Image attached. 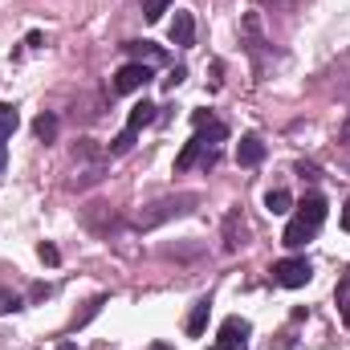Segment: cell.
I'll return each mask as SVG.
<instances>
[{"label": "cell", "instance_id": "obj_25", "mask_svg": "<svg viewBox=\"0 0 350 350\" xmlns=\"http://www.w3.org/2000/svg\"><path fill=\"white\" fill-rule=\"evenodd\" d=\"M49 293H53L49 285H33V301H41V297H49Z\"/></svg>", "mask_w": 350, "mask_h": 350}, {"label": "cell", "instance_id": "obj_20", "mask_svg": "<svg viewBox=\"0 0 350 350\" xmlns=\"http://www.w3.org/2000/svg\"><path fill=\"white\" fill-rule=\"evenodd\" d=\"M102 306H106V297H102V293H98L94 301H86V310H82V314L74 318V330H78V326H86V322L94 318V314H98V310H102Z\"/></svg>", "mask_w": 350, "mask_h": 350}, {"label": "cell", "instance_id": "obj_14", "mask_svg": "<svg viewBox=\"0 0 350 350\" xmlns=\"http://www.w3.org/2000/svg\"><path fill=\"white\" fill-rule=\"evenodd\" d=\"M208 314H212V301H208V297L191 306V314H187V334H191V338H200V334H204V326H208Z\"/></svg>", "mask_w": 350, "mask_h": 350}, {"label": "cell", "instance_id": "obj_17", "mask_svg": "<svg viewBox=\"0 0 350 350\" xmlns=\"http://www.w3.org/2000/svg\"><path fill=\"white\" fill-rule=\"evenodd\" d=\"M135 139H139V131H131V126H126L122 135H114V139H110V147H106V155H110V159H114V155H126V151L135 147Z\"/></svg>", "mask_w": 350, "mask_h": 350}, {"label": "cell", "instance_id": "obj_5", "mask_svg": "<svg viewBox=\"0 0 350 350\" xmlns=\"http://www.w3.org/2000/svg\"><path fill=\"white\" fill-rule=\"evenodd\" d=\"M249 334H253V326H249L245 318H224L220 338H216V350H249Z\"/></svg>", "mask_w": 350, "mask_h": 350}, {"label": "cell", "instance_id": "obj_2", "mask_svg": "<svg viewBox=\"0 0 350 350\" xmlns=\"http://www.w3.org/2000/svg\"><path fill=\"white\" fill-rule=\"evenodd\" d=\"M196 208H200V191H175V196H159V200H151L147 208H139L135 228H139V232H151V228H159V224H167V220H179V216L196 212Z\"/></svg>", "mask_w": 350, "mask_h": 350}, {"label": "cell", "instance_id": "obj_7", "mask_svg": "<svg viewBox=\"0 0 350 350\" xmlns=\"http://www.w3.org/2000/svg\"><path fill=\"white\" fill-rule=\"evenodd\" d=\"M82 220H86L90 232H98V237H110V228H114V212L106 204H90L86 212H82Z\"/></svg>", "mask_w": 350, "mask_h": 350}, {"label": "cell", "instance_id": "obj_8", "mask_svg": "<svg viewBox=\"0 0 350 350\" xmlns=\"http://www.w3.org/2000/svg\"><path fill=\"white\" fill-rule=\"evenodd\" d=\"M241 245H245V220H241V208H232V212L224 216V249L237 253Z\"/></svg>", "mask_w": 350, "mask_h": 350}, {"label": "cell", "instance_id": "obj_21", "mask_svg": "<svg viewBox=\"0 0 350 350\" xmlns=\"http://www.w3.org/2000/svg\"><path fill=\"white\" fill-rule=\"evenodd\" d=\"M74 155H78V159H86V163H98V159H102V151L94 147V139H82V143L74 147Z\"/></svg>", "mask_w": 350, "mask_h": 350}, {"label": "cell", "instance_id": "obj_6", "mask_svg": "<svg viewBox=\"0 0 350 350\" xmlns=\"http://www.w3.org/2000/svg\"><path fill=\"white\" fill-rule=\"evenodd\" d=\"M241 33H245L249 53L257 57V70H261V57H265V49H269V41H265V33H261V16H257V12H249V16L241 21Z\"/></svg>", "mask_w": 350, "mask_h": 350}, {"label": "cell", "instance_id": "obj_24", "mask_svg": "<svg viewBox=\"0 0 350 350\" xmlns=\"http://www.w3.org/2000/svg\"><path fill=\"white\" fill-rule=\"evenodd\" d=\"M183 78H187V74H183V70H175L172 78H163V86H167V90H175L179 82H183Z\"/></svg>", "mask_w": 350, "mask_h": 350}, {"label": "cell", "instance_id": "obj_27", "mask_svg": "<svg viewBox=\"0 0 350 350\" xmlns=\"http://www.w3.org/2000/svg\"><path fill=\"white\" fill-rule=\"evenodd\" d=\"M342 318H347V326H350V301H347V310H342Z\"/></svg>", "mask_w": 350, "mask_h": 350}, {"label": "cell", "instance_id": "obj_10", "mask_svg": "<svg viewBox=\"0 0 350 350\" xmlns=\"http://www.w3.org/2000/svg\"><path fill=\"white\" fill-rule=\"evenodd\" d=\"M126 53H131V62H143V66H163L167 57H163V49H155L151 41H131V45H122Z\"/></svg>", "mask_w": 350, "mask_h": 350}, {"label": "cell", "instance_id": "obj_19", "mask_svg": "<svg viewBox=\"0 0 350 350\" xmlns=\"http://www.w3.org/2000/svg\"><path fill=\"white\" fill-rule=\"evenodd\" d=\"M172 4H175V0H143V16H147V21L155 25V21H159V16H163V12H167Z\"/></svg>", "mask_w": 350, "mask_h": 350}, {"label": "cell", "instance_id": "obj_11", "mask_svg": "<svg viewBox=\"0 0 350 350\" xmlns=\"http://www.w3.org/2000/svg\"><path fill=\"white\" fill-rule=\"evenodd\" d=\"M155 118H159V106L143 98V102H135V106H131V114H126V126H131V131H143V126H151Z\"/></svg>", "mask_w": 350, "mask_h": 350}, {"label": "cell", "instance_id": "obj_16", "mask_svg": "<svg viewBox=\"0 0 350 350\" xmlns=\"http://www.w3.org/2000/svg\"><path fill=\"white\" fill-rule=\"evenodd\" d=\"M33 135H37L41 143H53V139H57V114H37Z\"/></svg>", "mask_w": 350, "mask_h": 350}, {"label": "cell", "instance_id": "obj_18", "mask_svg": "<svg viewBox=\"0 0 350 350\" xmlns=\"http://www.w3.org/2000/svg\"><path fill=\"white\" fill-rule=\"evenodd\" d=\"M21 126V114H16V106H8V102H0V139H12V131Z\"/></svg>", "mask_w": 350, "mask_h": 350}, {"label": "cell", "instance_id": "obj_15", "mask_svg": "<svg viewBox=\"0 0 350 350\" xmlns=\"http://www.w3.org/2000/svg\"><path fill=\"white\" fill-rule=\"evenodd\" d=\"M265 208H269V212H273V216H285V212H289V208H293V196H289V191H285V187H273V191H269V196H265Z\"/></svg>", "mask_w": 350, "mask_h": 350}, {"label": "cell", "instance_id": "obj_1", "mask_svg": "<svg viewBox=\"0 0 350 350\" xmlns=\"http://www.w3.org/2000/svg\"><path fill=\"white\" fill-rule=\"evenodd\" d=\"M322 220H326V200H322V196H306V200L297 204L293 220L285 224V232H281V245H285V249H306V245L318 237Z\"/></svg>", "mask_w": 350, "mask_h": 350}, {"label": "cell", "instance_id": "obj_26", "mask_svg": "<svg viewBox=\"0 0 350 350\" xmlns=\"http://www.w3.org/2000/svg\"><path fill=\"white\" fill-rule=\"evenodd\" d=\"M342 228H347V232H350V204H347V208H342Z\"/></svg>", "mask_w": 350, "mask_h": 350}, {"label": "cell", "instance_id": "obj_13", "mask_svg": "<svg viewBox=\"0 0 350 350\" xmlns=\"http://www.w3.org/2000/svg\"><path fill=\"white\" fill-rule=\"evenodd\" d=\"M204 151H208V147H204V143H200V139L191 135V139L183 143V151L175 155V172H187V167H191L196 159H204Z\"/></svg>", "mask_w": 350, "mask_h": 350}, {"label": "cell", "instance_id": "obj_3", "mask_svg": "<svg viewBox=\"0 0 350 350\" xmlns=\"http://www.w3.org/2000/svg\"><path fill=\"white\" fill-rule=\"evenodd\" d=\"M310 277H314V265L306 257H285L273 265V281L281 289H301V285H310Z\"/></svg>", "mask_w": 350, "mask_h": 350}, {"label": "cell", "instance_id": "obj_23", "mask_svg": "<svg viewBox=\"0 0 350 350\" xmlns=\"http://www.w3.org/2000/svg\"><path fill=\"white\" fill-rule=\"evenodd\" d=\"M37 257H41L45 265H62V253H57V245H49V241H41V245H37Z\"/></svg>", "mask_w": 350, "mask_h": 350}, {"label": "cell", "instance_id": "obj_9", "mask_svg": "<svg viewBox=\"0 0 350 350\" xmlns=\"http://www.w3.org/2000/svg\"><path fill=\"white\" fill-rule=\"evenodd\" d=\"M261 159H265V143L257 135H245L241 147H237V163H241V167H257Z\"/></svg>", "mask_w": 350, "mask_h": 350}, {"label": "cell", "instance_id": "obj_22", "mask_svg": "<svg viewBox=\"0 0 350 350\" xmlns=\"http://www.w3.org/2000/svg\"><path fill=\"white\" fill-rule=\"evenodd\" d=\"M16 310H25V301H21L16 293H8V289H0V314H16Z\"/></svg>", "mask_w": 350, "mask_h": 350}, {"label": "cell", "instance_id": "obj_12", "mask_svg": "<svg viewBox=\"0 0 350 350\" xmlns=\"http://www.w3.org/2000/svg\"><path fill=\"white\" fill-rule=\"evenodd\" d=\"M191 41H196V21H191V12H175V21H172V45L187 49Z\"/></svg>", "mask_w": 350, "mask_h": 350}, {"label": "cell", "instance_id": "obj_4", "mask_svg": "<svg viewBox=\"0 0 350 350\" xmlns=\"http://www.w3.org/2000/svg\"><path fill=\"white\" fill-rule=\"evenodd\" d=\"M147 82H151V66L126 62V66H118V74H114V94H135V90H143Z\"/></svg>", "mask_w": 350, "mask_h": 350}]
</instances>
